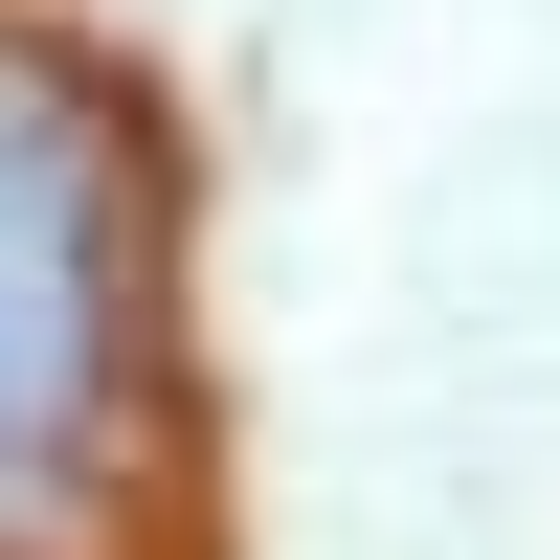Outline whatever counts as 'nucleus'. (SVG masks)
Masks as SVG:
<instances>
[{"mask_svg":"<svg viewBox=\"0 0 560 560\" xmlns=\"http://www.w3.org/2000/svg\"><path fill=\"white\" fill-rule=\"evenodd\" d=\"M135 382V135L90 68L0 45V538L90 471Z\"/></svg>","mask_w":560,"mask_h":560,"instance_id":"1","label":"nucleus"}]
</instances>
